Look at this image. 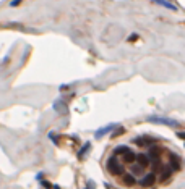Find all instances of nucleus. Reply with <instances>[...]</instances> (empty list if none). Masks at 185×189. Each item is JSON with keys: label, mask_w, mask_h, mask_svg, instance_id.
Segmentation results:
<instances>
[{"label": "nucleus", "mask_w": 185, "mask_h": 189, "mask_svg": "<svg viewBox=\"0 0 185 189\" xmlns=\"http://www.w3.org/2000/svg\"><path fill=\"white\" fill-rule=\"evenodd\" d=\"M177 137H180L185 141V131H177Z\"/></svg>", "instance_id": "nucleus-14"}, {"label": "nucleus", "mask_w": 185, "mask_h": 189, "mask_svg": "<svg viewBox=\"0 0 185 189\" xmlns=\"http://www.w3.org/2000/svg\"><path fill=\"white\" fill-rule=\"evenodd\" d=\"M136 162L140 163V167H143V168H146L149 163H151V159L148 157L146 154H138L136 155Z\"/></svg>", "instance_id": "nucleus-5"}, {"label": "nucleus", "mask_w": 185, "mask_h": 189, "mask_svg": "<svg viewBox=\"0 0 185 189\" xmlns=\"http://www.w3.org/2000/svg\"><path fill=\"white\" fill-rule=\"evenodd\" d=\"M107 171L114 176H124L125 175V168H124V165H120V163L117 162L115 155L107 160Z\"/></svg>", "instance_id": "nucleus-1"}, {"label": "nucleus", "mask_w": 185, "mask_h": 189, "mask_svg": "<svg viewBox=\"0 0 185 189\" xmlns=\"http://www.w3.org/2000/svg\"><path fill=\"white\" fill-rule=\"evenodd\" d=\"M52 189H60V186H54Z\"/></svg>", "instance_id": "nucleus-18"}, {"label": "nucleus", "mask_w": 185, "mask_h": 189, "mask_svg": "<svg viewBox=\"0 0 185 189\" xmlns=\"http://www.w3.org/2000/svg\"><path fill=\"white\" fill-rule=\"evenodd\" d=\"M128 150H130V147H127V145H117L114 149V155H115V157H117V155H125Z\"/></svg>", "instance_id": "nucleus-9"}, {"label": "nucleus", "mask_w": 185, "mask_h": 189, "mask_svg": "<svg viewBox=\"0 0 185 189\" xmlns=\"http://www.w3.org/2000/svg\"><path fill=\"white\" fill-rule=\"evenodd\" d=\"M122 181H124L125 186H133V184L136 183V179H135L133 173H125V175L122 176Z\"/></svg>", "instance_id": "nucleus-6"}, {"label": "nucleus", "mask_w": 185, "mask_h": 189, "mask_svg": "<svg viewBox=\"0 0 185 189\" xmlns=\"http://www.w3.org/2000/svg\"><path fill=\"white\" fill-rule=\"evenodd\" d=\"M154 2H156V3H159V5H163V7H166V8H169V10H174V12L177 10V7H175V5H172V3H169L167 0H154Z\"/></svg>", "instance_id": "nucleus-11"}, {"label": "nucleus", "mask_w": 185, "mask_h": 189, "mask_svg": "<svg viewBox=\"0 0 185 189\" xmlns=\"http://www.w3.org/2000/svg\"><path fill=\"white\" fill-rule=\"evenodd\" d=\"M169 162H171V168L174 171L180 170V157L177 154H171V155H169Z\"/></svg>", "instance_id": "nucleus-4"}, {"label": "nucleus", "mask_w": 185, "mask_h": 189, "mask_svg": "<svg viewBox=\"0 0 185 189\" xmlns=\"http://www.w3.org/2000/svg\"><path fill=\"white\" fill-rule=\"evenodd\" d=\"M136 39H138V34H132L130 37H128V40H130V42H135Z\"/></svg>", "instance_id": "nucleus-15"}, {"label": "nucleus", "mask_w": 185, "mask_h": 189, "mask_svg": "<svg viewBox=\"0 0 185 189\" xmlns=\"http://www.w3.org/2000/svg\"><path fill=\"white\" fill-rule=\"evenodd\" d=\"M41 184H42L44 187H49V189H51V187H54V186H52L51 183H47V181H41Z\"/></svg>", "instance_id": "nucleus-16"}, {"label": "nucleus", "mask_w": 185, "mask_h": 189, "mask_svg": "<svg viewBox=\"0 0 185 189\" xmlns=\"http://www.w3.org/2000/svg\"><path fill=\"white\" fill-rule=\"evenodd\" d=\"M154 183H156V175L154 173H148L140 179V186H143V187H149Z\"/></svg>", "instance_id": "nucleus-3"}, {"label": "nucleus", "mask_w": 185, "mask_h": 189, "mask_svg": "<svg viewBox=\"0 0 185 189\" xmlns=\"http://www.w3.org/2000/svg\"><path fill=\"white\" fill-rule=\"evenodd\" d=\"M117 125H109V126H106V128H101V129H98L96 131V137H102L104 134H107V133H110L112 129H114Z\"/></svg>", "instance_id": "nucleus-8"}, {"label": "nucleus", "mask_w": 185, "mask_h": 189, "mask_svg": "<svg viewBox=\"0 0 185 189\" xmlns=\"http://www.w3.org/2000/svg\"><path fill=\"white\" fill-rule=\"evenodd\" d=\"M149 123H158V125H166V126H179V123L171 118H163V117H148Z\"/></svg>", "instance_id": "nucleus-2"}, {"label": "nucleus", "mask_w": 185, "mask_h": 189, "mask_svg": "<svg viewBox=\"0 0 185 189\" xmlns=\"http://www.w3.org/2000/svg\"><path fill=\"white\" fill-rule=\"evenodd\" d=\"M156 141L153 137H140V139H135V144L136 145H151L154 144Z\"/></svg>", "instance_id": "nucleus-7"}, {"label": "nucleus", "mask_w": 185, "mask_h": 189, "mask_svg": "<svg viewBox=\"0 0 185 189\" xmlns=\"http://www.w3.org/2000/svg\"><path fill=\"white\" fill-rule=\"evenodd\" d=\"M90 149H91V144H90V142H86V144L81 147V150L78 152V159H83V157H85V154H86V152H90Z\"/></svg>", "instance_id": "nucleus-12"}, {"label": "nucleus", "mask_w": 185, "mask_h": 189, "mask_svg": "<svg viewBox=\"0 0 185 189\" xmlns=\"http://www.w3.org/2000/svg\"><path fill=\"white\" fill-rule=\"evenodd\" d=\"M124 162H125V163H133V162H136V155H135L132 150H128V152L124 155Z\"/></svg>", "instance_id": "nucleus-10"}, {"label": "nucleus", "mask_w": 185, "mask_h": 189, "mask_svg": "<svg viewBox=\"0 0 185 189\" xmlns=\"http://www.w3.org/2000/svg\"><path fill=\"white\" fill-rule=\"evenodd\" d=\"M21 2H23V0H13V2H12L10 5H12V7H17V5H20Z\"/></svg>", "instance_id": "nucleus-17"}, {"label": "nucleus", "mask_w": 185, "mask_h": 189, "mask_svg": "<svg viewBox=\"0 0 185 189\" xmlns=\"http://www.w3.org/2000/svg\"><path fill=\"white\" fill-rule=\"evenodd\" d=\"M172 168L171 167H169V168H164L163 171H161V178H163V181H166V179H169V176H171L172 175Z\"/></svg>", "instance_id": "nucleus-13"}]
</instances>
